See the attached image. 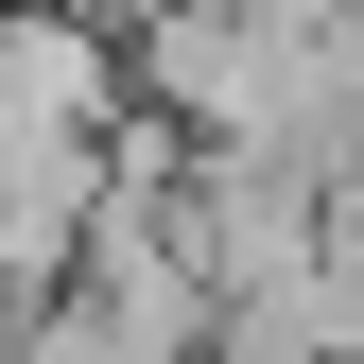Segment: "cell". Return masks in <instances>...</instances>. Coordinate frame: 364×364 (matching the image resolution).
I'll return each mask as SVG.
<instances>
[{"instance_id": "1", "label": "cell", "mask_w": 364, "mask_h": 364, "mask_svg": "<svg viewBox=\"0 0 364 364\" xmlns=\"http://www.w3.org/2000/svg\"><path fill=\"white\" fill-rule=\"evenodd\" d=\"M0 18H18V0H0Z\"/></svg>"}]
</instances>
